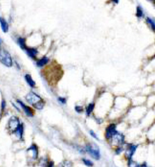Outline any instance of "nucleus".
<instances>
[{
  "instance_id": "nucleus-1",
  "label": "nucleus",
  "mask_w": 155,
  "mask_h": 167,
  "mask_svg": "<svg viewBox=\"0 0 155 167\" xmlns=\"http://www.w3.org/2000/svg\"><path fill=\"white\" fill-rule=\"evenodd\" d=\"M0 62L6 66L11 67L12 66L11 56L8 51L0 48Z\"/></svg>"
},
{
  "instance_id": "nucleus-2",
  "label": "nucleus",
  "mask_w": 155,
  "mask_h": 167,
  "mask_svg": "<svg viewBox=\"0 0 155 167\" xmlns=\"http://www.w3.org/2000/svg\"><path fill=\"white\" fill-rule=\"evenodd\" d=\"M86 151L90 154V156L96 160L100 159V154L99 148L96 144L88 145L86 147Z\"/></svg>"
},
{
  "instance_id": "nucleus-3",
  "label": "nucleus",
  "mask_w": 155,
  "mask_h": 167,
  "mask_svg": "<svg viewBox=\"0 0 155 167\" xmlns=\"http://www.w3.org/2000/svg\"><path fill=\"white\" fill-rule=\"evenodd\" d=\"M26 99L28 102L32 105L33 107L38 103L41 102L43 101L39 95H36L35 93L30 92L26 95Z\"/></svg>"
},
{
  "instance_id": "nucleus-4",
  "label": "nucleus",
  "mask_w": 155,
  "mask_h": 167,
  "mask_svg": "<svg viewBox=\"0 0 155 167\" xmlns=\"http://www.w3.org/2000/svg\"><path fill=\"white\" fill-rule=\"evenodd\" d=\"M26 151L28 152L31 153L32 158L34 160H35L38 158L39 151L38 147L36 144H32V145L27 149Z\"/></svg>"
},
{
  "instance_id": "nucleus-5",
  "label": "nucleus",
  "mask_w": 155,
  "mask_h": 167,
  "mask_svg": "<svg viewBox=\"0 0 155 167\" xmlns=\"http://www.w3.org/2000/svg\"><path fill=\"white\" fill-rule=\"evenodd\" d=\"M20 124L19 119L15 117H13L10 118L8 122V127L12 132H14Z\"/></svg>"
},
{
  "instance_id": "nucleus-6",
  "label": "nucleus",
  "mask_w": 155,
  "mask_h": 167,
  "mask_svg": "<svg viewBox=\"0 0 155 167\" xmlns=\"http://www.w3.org/2000/svg\"><path fill=\"white\" fill-rule=\"evenodd\" d=\"M116 128V125L115 124H111L107 128L106 133V137L107 139H110L113 136L117 133Z\"/></svg>"
},
{
  "instance_id": "nucleus-7",
  "label": "nucleus",
  "mask_w": 155,
  "mask_h": 167,
  "mask_svg": "<svg viewBox=\"0 0 155 167\" xmlns=\"http://www.w3.org/2000/svg\"><path fill=\"white\" fill-rule=\"evenodd\" d=\"M111 138H112L113 142H114V144L117 145H123L124 142V137L123 136L122 134H119L118 132L113 136Z\"/></svg>"
},
{
  "instance_id": "nucleus-8",
  "label": "nucleus",
  "mask_w": 155,
  "mask_h": 167,
  "mask_svg": "<svg viewBox=\"0 0 155 167\" xmlns=\"http://www.w3.org/2000/svg\"><path fill=\"white\" fill-rule=\"evenodd\" d=\"M17 102L21 105L22 108L23 109L24 112L26 114V115L29 117H32L34 115V112L32 109V108H30V107L25 105L24 103L22 102V101L20 100H17Z\"/></svg>"
},
{
  "instance_id": "nucleus-9",
  "label": "nucleus",
  "mask_w": 155,
  "mask_h": 167,
  "mask_svg": "<svg viewBox=\"0 0 155 167\" xmlns=\"http://www.w3.org/2000/svg\"><path fill=\"white\" fill-rule=\"evenodd\" d=\"M137 146L135 145H132L129 149L126 152V156L129 159V160L132 158V156L134 155Z\"/></svg>"
},
{
  "instance_id": "nucleus-10",
  "label": "nucleus",
  "mask_w": 155,
  "mask_h": 167,
  "mask_svg": "<svg viewBox=\"0 0 155 167\" xmlns=\"http://www.w3.org/2000/svg\"><path fill=\"white\" fill-rule=\"evenodd\" d=\"M24 127L23 124H20L18 127L15 130V132H14L17 137L19 139H22L23 135Z\"/></svg>"
},
{
  "instance_id": "nucleus-11",
  "label": "nucleus",
  "mask_w": 155,
  "mask_h": 167,
  "mask_svg": "<svg viewBox=\"0 0 155 167\" xmlns=\"http://www.w3.org/2000/svg\"><path fill=\"white\" fill-rule=\"evenodd\" d=\"M0 24L3 32H4L5 33L8 32L9 29L8 23L6 21V20L2 17H0Z\"/></svg>"
},
{
  "instance_id": "nucleus-12",
  "label": "nucleus",
  "mask_w": 155,
  "mask_h": 167,
  "mask_svg": "<svg viewBox=\"0 0 155 167\" xmlns=\"http://www.w3.org/2000/svg\"><path fill=\"white\" fill-rule=\"evenodd\" d=\"M26 53L30 57L33 58V59H35L36 57L37 54L38 53V51L35 48H26Z\"/></svg>"
},
{
  "instance_id": "nucleus-13",
  "label": "nucleus",
  "mask_w": 155,
  "mask_h": 167,
  "mask_svg": "<svg viewBox=\"0 0 155 167\" xmlns=\"http://www.w3.org/2000/svg\"><path fill=\"white\" fill-rule=\"evenodd\" d=\"M25 79L29 86L32 88H34L35 86V82L33 81L32 76L30 74H26L25 75Z\"/></svg>"
},
{
  "instance_id": "nucleus-14",
  "label": "nucleus",
  "mask_w": 155,
  "mask_h": 167,
  "mask_svg": "<svg viewBox=\"0 0 155 167\" xmlns=\"http://www.w3.org/2000/svg\"><path fill=\"white\" fill-rule=\"evenodd\" d=\"M48 62H49V59L46 57H45L38 61V62H37V65L39 67H42L45 65H46L48 63Z\"/></svg>"
},
{
  "instance_id": "nucleus-15",
  "label": "nucleus",
  "mask_w": 155,
  "mask_h": 167,
  "mask_svg": "<svg viewBox=\"0 0 155 167\" xmlns=\"http://www.w3.org/2000/svg\"><path fill=\"white\" fill-rule=\"evenodd\" d=\"M18 44H19L20 47L22 49L26 50L27 46L26 44V40L24 38H20L18 39Z\"/></svg>"
},
{
  "instance_id": "nucleus-16",
  "label": "nucleus",
  "mask_w": 155,
  "mask_h": 167,
  "mask_svg": "<svg viewBox=\"0 0 155 167\" xmlns=\"http://www.w3.org/2000/svg\"><path fill=\"white\" fill-rule=\"evenodd\" d=\"M94 108V105L93 104H90L88 106V108H87V110H86V112H87V114L89 115L90 113H91L92 111H93Z\"/></svg>"
},
{
  "instance_id": "nucleus-17",
  "label": "nucleus",
  "mask_w": 155,
  "mask_h": 167,
  "mask_svg": "<svg viewBox=\"0 0 155 167\" xmlns=\"http://www.w3.org/2000/svg\"><path fill=\"white\" fill-rule=\"evenodd\" d=\"M82 160L85 165L89 166V167H92V166L94 165L93 162L90 160L89 159H83Z\"/></svg>"
},
{
  "instance_id": "nucleus-18",
  "label": "nucleus",
  "mask_w": 155,
  "mask_h": 167,
  "mask_svg": "<svg viewBox=\"0 0 155 167\" xmlns=\"http://www.w3.org/2000/svg\"><path fill=\"white\" fill-rule=\"evenodd\" d=\"M129 167H140V166L131 159L129 160Z\"/></svg>"
},
{
  "instance_id": "nucleus-19",
  "label": "nucleus",
  "mask_w": 155,
  "mask_h": 167,
  "mask_svg": "<svg viewBox=\"0 0 155 167\" xmlns=\"http://www.w3.org/2000/svg\"><path fill=\"white\" fill-rule=\"evenodd\" d=\"M143 15V12H142V8L140 7H137V16L138 17H141Z\"/></svg>"
},
{
  "instance_id": "nucleus-20",
  "label": "nucleus",
  "mask_w": 155,
  "mask_h": 167,
  "mask_svg": "<svg viewBox=\"0 0 155 167\" xmlns=\"http://www.w3.org/2000/svg\"><path fill=\"white\" fill-rule=\"evenodd\" d=\"M146 21H147V22L148 23L151 24V26H152V28H153V30H155V23H154V22H153V21L151 20V19L149 18H147Z\"/></svg>"
},
{
  "instance_id": "nucleus-21",
  "label": "nucleus",
  "mask_w": 155,
  "mask_h": 167,
  "mask_svg": "<svg viewBox=\"0 0 155 167\" xmlns=\"http://www.w3.org/2000/svg\"><path fill=\"white\" fill-rule=\"evenodd\" d=\"M75 109L78 113H81L82 111L83 108L82 107H80V106H76L75 108Z\"/></svg>"
},
{
  "instance_id": "nucleus-22",
  "label": "nucleus",
  "mask_w": 155,
  "mask_h": 167,
  "mask_svg": "<svg viewBox=\"0 0 155 167\" xmlns=\"http://www.w3.org/2000/svg\"><path fill=\"white\" fill-rule=\"evenodd\" d=\"M47 167H55V163L52 161L48 162Z\"/></svg>"
},
{
  "instance_id": "nucleus-23",
  "label": "nucleus",
  "mask_w": 155,
  "mask_h": 167,
  "mask_svg": "<svg viewBox=\"0 0 155 167\" xmlns=\"http://www.w3.org/2000/svg\"><path fill=\"white\" fill-rule=\"evenodd\" d=\"M90 134L93 137L96 138V139H98V138H97V136L96 135V133H94V131H90Z\"/></svg>"
},
{
  "instance_id": "nucleus-24",
  "label": "nucleus",
  "mask_w": 155,
  "mask_h": 167,
  "mask_svg": "<svg viewBox=\"0 0 155 167\" xmlns=\"http://www.w3.org/2000/svg\"><path fill=\"white\" fill-rule=\"evenodd\" d=\"M59 100L60 102L62 103V104H65V103H66V101L65 98L60 97L59 98Z\"/></svg>"
},
{
  "instance_id": "nucleus-25",
  "label": "nucleus",
  "mask_w": 155,
  "mask_h": 167,
  "mask_svg": "<svg viewBox=\"0 0 155 167\" xmlns=\"http://www.w3.org/2000/svg\"><path fill=\"white\" fill-rule=\"evenodd\" d=\"M122 150L121 149V148H119L118 149H117V150L116 151V152H117V154H120L121 152H122Z\"/></svg>"
},
{
  "instance_id": "nucleus-26",
  "label": "nucleus",
  "mask_w": 155,
  "mask_h": 167,
  "mask_svg": "<svg viewBox=\"0 0 155 167\" xmlns=\"http://www.w3.org/2000/svg\"><path fill=\"white\" fill-rule=\"evenodd\" d=\"M5 107V101H3L2 103V109H4Z\"/></svg>"
},
{
  "instance_id": "nucleus-27",
  "label": "nucleus",
  "mask_w": 155,
  "mask_h": 167,
  "mask_svg": "<svg viewBox=\"0 0 155 167\" xmlns=\"http://www.w3.org/2000/svg\"><path fill=\"white\" fill-rule=\"evenodd\" d=\"M112 1L115 3H119V0H112Z\"/></svg>"
},
{
  "instance_id": "nucleus-28",
  "label": "nucleus",
  "mask_w": 155,
  "mask_h": 167,
  "mask_svg": "<svg viewBox=\"0 0 155 167\" xmlns=\"http://www.w3.org/2000/svg\"><path fill=\"white\" fill-rule=\"evenodd\" d=\"M140 167H147V166L146 165V164L144 163V164H142V165L140 166Z\"/></svg>"
},
{
  "instance_id": "nucleus-29",
  "label": "nucleus",
  "mask_w": 155,
  "mask_h": 167,
  "mask_svg": "<svg viewBox=\"0 0 155 167\" xmlns=\"http://www.w3.org/2000/svg\"><path fill=\"white\" fill-rule=\"evenodd\" d=\"M2 40L0 39V47H1V44H2Z\"/></svg>"
}]
</instances>
